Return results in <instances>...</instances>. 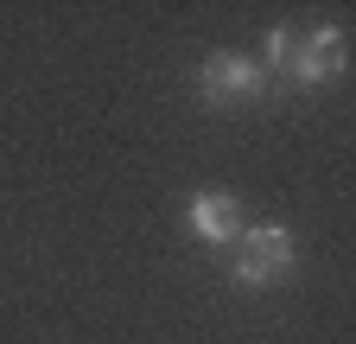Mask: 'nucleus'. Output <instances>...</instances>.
<instances>
[{"mask_svg": "<svg viewBox=\"0 0 356 344\" xmlns=\"http://www.w3.org/2000/svg\"><path fill=\"white\" fill-rule=\"evenodd\" d=\"M337 70H343V32L337 26H312L305 38H293L286 77H299V83H331Z\"/></svg>", "mask_w": 356, "mask_h": 344, "instance_id": "nucleus-3", "label": "nucleus"}, {"mask_svg": "<svg viewBox=\"0 0 356 344\" xmlns=\"http://www.w3.org/2000/svg\"><path fill=\"white\" fill-rule=\"evenodd\" d=\"M293 268V236L286 224H254L236 236V281L242 287H274Z\"/></svg>", "mask_w": 356, "mask_h": 344, "instance_id": "nucleus-1", "label": "nucleus"}, {"mask_svg": "<svg viewBox=\"0 0 356 344\" xmlns=\"http://www.w3.org/2000/svg\"><path fill=\"white\" fill-rule=\"evenodd\" d=\"M286 52H293V26H274L267 32V64L261 70H286Z\"/></svg>", "mask_w": 356, "mask_h": 344, "instance_id": "nucleus-5", "label": "nucleus"}, {"mask_svg": "<svg viewBox=\"0 0 356 344\" xmlns=\"http://www.w3.org/2000/svg\"><path fill=\"white\" fill-rule=\"evenodd\" d=\"M261 90H267V70H261L254 58H242V52H216V58H204V64H197V96H204V102H216V109L254 102Z\"/></svg>", "mask_w": 356, "mask_h": 344, "instance_id": "nucleus-2", "label": "nucleus"}, {"mask_svg": "<svg viewBox=\"0 0 356 344\" xmlns=\"http://www.w3.org/2000/svg\"><path fill=\"white\" fill-rule=\"evenodd\" d=\"M191 230H197L204 242H236L248 224H242V204H236L229 191H197V198H191Z\"/></svg>", "mask_w": 356, "mask_h": 344, "instance_id": "nucleus-4", "label": "nucleus"}]
</instances>
